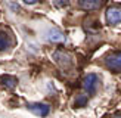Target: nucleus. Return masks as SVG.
I'll use <instances>...</instances> for the list:
<instances>
[{"label": "nucleus", "mask_w": 121, "mask_h": 118, "mask_svg": "<svg viewBox=\"0 0 121 118\" xmlns=\"http://www.w3.org/2000/svg\"><path fill=\"white\" fill-rule=\"evenodd\" d=\"M99 84H100V78L98 74H87L83 80V88L86 90L89 94H95L99 88Z\"/></svg>", "instance_id": "f257e3e1"}, {"label": "nucleus", "mask_w": 121, "mask_h": 118, "mask_svg": "<svg viewBox=\"0 0 121 118\" xmlns=\"http://www.w3.org/2000/svg\"><path fill=\"white\" fill-rule=\"evenodd\" d=\"M105 65L112 72H121V52H112L106 55Z\"/></svg>", "instance_id": "f03ea898"}, {"label": "nucleus", "mask_w": 121, "mask_h": 118, "mask_svg": "<svg viewBox=\"0 0 121 118\" xmlns=\"http://www.w3.org/2000/svg\"><path fill=\"white\" fill-rule=\"evenodd\" d=\"M105 19L109 25H117L121 22V4L109 6L105 12Z\"/></svg>", "instance_id": "7ed1b4c3"}, {"label": "nucleus", "mask_w": 121, "mask_h": 118, "mask_svg": "<svg viewBox=\"0 0 121 118\" xmlns=\"http://www.w3.org/2000/svg\"><path fill=\"white\" fill-rule=\"evenodd\" d=\"M28 109L33 112L34 115L37 117H47L50 112V106L47 103H41V102H37V103H30L28 105Z\"/></svg>", "instance_id": "20e7f679"}, {"label": "nucleus", "mask_w": 121, "mask_h": 118, "mask_svg": "<svg viewBox=\"0 0 121 118\" xmlns=\"http://www.w3.org/2000/svg\"><path fill=\"white\" fill-rule=\"evenodd\" d=\"M53 59H55L56 63H59L62 68H71V65H72L71 56L66 55L65 52H56V53H53Z\"/></svg>", "instance_id": "39448f33"}, {"label": "nucleus", "mask_w": 121, "mask_h": 118, "mask_svg": "<svg viewBox=\"0 0 121 118\" xmlns=\"http://www.w3.org/2000/svg\"><path fill=\"white\" fill-rule=\"evenodd\" d=\"M102 3H104V0H80L78 6L83 10H96L102 6Z\"/></svg>", "instance_id": "423d86ee"}, {"label": "nucleus", "mask_w": 121, "mask_h": 118, "mask_svg": "<svg viewBox=\"0 0 121 118\" xmlns=\"http://www.w3.org/2000/svg\"><path fill=\"white\" fill-rule=\"evenodd\" d=\"M0 81H2V86L6 87V88H9V90L15 88L16 83H18V80L15 78V77H12V75H3L2 78H0Z\"/></svg>", "instance_id": "0eeeda50"}, {"label": "nucleus", "mask_w": 121, "mask_h": 118, "mask_svg": "<svg viewBox=\"0 0 121 118\" xmlns=\"http://www.w3.org/2000/svg\"><path fill=\"white\" fill-rule=\"evenodd\" d=\"M47 38H49L50 41H53V43H60V41L65 40L64 34L60 33L59 30H50V31H49V35H47Z\"/></svg>", "instance_id": "6e6552de"}, {"label": "nucleus", "mask_w": 121, "mask_h": 118, "mask_svg": "<svg viewBox=\"0 0 121 118\" xmlns=\"http://www.w3.org/2000/svg\"><path fill=\"white\" fill-rule=\"evenodd\" d=\"M10 46V35L6 31H0V50H6Z\"/></svg>", "instance_id": "1a4fd4ad"}, {"label": "nucleus", "mask_w": 121, "mask_h": 118, "mask_svg": "<svg viewBox=\"0 0 121 118\" xmlns=\"http://www.w3.org/2000/svg\"><path fill=\"white\" fill-rule=\"evenodd\" d=\"M86 103H87V96H86V94H80V96L77 97L75 105L77 106H86Z\"/></svg>", "instance_id": "9d476101"}, {"label": "nucleus", "mask_w": 121, "mask_h": 118, "mask_svg": "<svg viewBox=\"0 0 121 118\" xmlns=\"http://www.w3.org/2000/svg\"><path fill=\"white\" fill-rule=\"evenodd\" d=\"M68 0H53V4H55V8H59V9H62L65 8V6H68Z\"/></svg>", "instance_id": "9b49d317"}, {"label": "nucleus", "mask_w": 121, "mask_h": 118, "mask_svg": "<svg viewBox=\"0 0 121 118\" xmlns=\"http://www.w3.org/2000/svg\"><path fill=\"white\" fill-rule=\"evenodd\" d=\"M24 2H25L27 4H33V3H35V2H37V0H24Z\"/></svg>", "instance_id": "f8f14e48"}, {"label": "nucleus", "mask_w": 121, "mask_h": 118, "mask_svg": "<svg viewBox=\"0 0 121 118\" xmlns=\"http://www.w3.org/2000/svg\"><path fill=\"white\" fill-rule=\"evenodd\" d=\"M111 118H121V115H115V117H111Z\"/></svg>", "instance_id": "ddd939ff"}]
</instances>
